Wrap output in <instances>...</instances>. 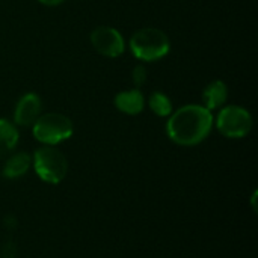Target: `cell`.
I'll list each match as a JSON object with an SVG mask.
<instances>
[{
    "label": "cell",
    "instance_id": "8992f818",
    "mask_svg": "<svg viewBox=\"0 0 258 258\" xmlns=\"http://www.w3.org/2000/svg\"><path fill=\"white\" fill-rule=\"evenodd\" d=\"M91 42L94 48L107 57H118L124 51V39L121 33L109 26H98L91 33Z\"/></svg>",
    "mask_w": 258,
    "mask_h": 258
},
{
    "label": "cell",
    "instance_id": "3957f363",
    "mask_svg": "<svg viewBox=\"0 0 258 258\" xmlns=\"http://www.w3.org/2000/svg\"><path fill=\"white\" fill-rule=\"evenodd\" d=\"M33 168L38 177L50 184L60 183L68 171V163L65 156L53 145L41 147L35 151Z\"/></svg>",
    "mask_w": 258,
    "mask_h": 258
},
{
    "label": "cell",
    "instance_id": "52a82bcc",
    "mask_svg": "<svg viewBox=\"0 0 258 258\" xmlns=\"http://www.w3.org/2000/svg\"><path fill=\"white\" fill-rule=\"evenodd\" d=\"M41 106H42L41 98L36 94H33V92L24 94L15 106L14 122L20 127L33 125V122L41 115Z\"/></svg>",
    "mask_w": 258,
    "mask_h": 258
},
{
    "label": "cell",
    "instance_id": "4fadbf2b",
    "mask_svg": "<svg viewBox=\"0 0 258 258\" xmlns=\"http://www.w3.org/2000/svg\"><path fill=\"white\" fill-rule=\"evenodd\" d=\"M132 79H133V83L136 85V88L142 86L147 82V70H145V67L144 65H136L133 68Z\"/></svg>",
    "mask_w": 258,
    "mask_h": 258
},
{
    "label": "cell",
    "instance_id": "5bb4252c",
    "mask_svg": "<svg viewBox=\"0 0 258 258\" xmlns=\"http://www.w3.org/2000/svg\"><path fill=\"white\" fill-rule=\"evenodd\" d=\"M39 2L44 3V5H47V6H56V5H60L65 0H39Z\"/></svg>",
    "mask_w": 258,
    "mask_h": 258
},
{
    "label": "cell",
    "instance_id": "8fae6325",
    "mask_svg": "<svg viewBox=\"0 0 258 258\" xmlns=\"http://www.w3.org/2000/svg\"><path fill=\"white\" fill-rule=\"evenodd\" d=\"M18 142V132L6 119L0 118V159L8 156Z\"/></svg>",
    "mask_w": 258,
    "mask_h": 258
},
{
    "label": "cell",
    "instance_id": "6da1fadb",
    "mask_svg": "<svg viewBox=\"0 0 258 258\" xmlns=\"http://www.w3.org/2000/svg\"><path fill=\"white\" fill-rule=\"evenodd\" d=\"M212 125L213 116L209 109L198 104H187L171 115L166 124V133L172 142L192 147L209 136Z\"/></svg>",
    "mask_w": 258,
    "mask_h": 258
},
{
    "label": "cell",
    "instance_id": "7c38bea8",
    "mask_svg": "<svg viewBox=\"0 0 258 258\" xmlns=\"http://www.w3.org/2000/svg\"><path fill=\"white\" fill-rule=\"evenodd\" d=\"M150 107L157 116H168L172 113V103L166 94L156 91L150 95Z\"/></svg>",
    "mask_w": 258,
    "mask_h": 258
},
{
    "label": "cell",
    "instance_id": "277c9868",
    "mask_svg": "<svg viewBox=\"0 0 258 258\" xmlns=\"http://www.w3.org/2000/svg\"><path fill=\"white\" fill-rule=\"evenodd\" d=\"M71 135L73 122L62 113L39 115L33 122V136L45 145H56L62 141H67Z\"/></svg>",
    "mask_w": 258,
    "mask_h": 258
},
{
    "label": "cell",
    "instance_id": "7a4b0ae2",
    "mask_svg": "<svg viewBox=\"0 0 258 258\" xmlns=\"http://www.w3.org/2000/svg\"><path fill=\"white\" fill-rule=\"evenodd\" d=\"M168 35L156 27H144L130 38V50L141 60H157L169 51Z\"/></svg>",
    "mask_w": 258,
    "mask_h": 258
},
{
    "label": "cell",
    "instance_id": "9c48e42d",
    "mask_svg": "<svg viewBox=\"0 0 258 258\" xmlns=\"http://www.w3.org/2000/svg\"><path fill=\"white\" fill-rule=\"evenodd\" d=\"M228 95V89L227 85L222 80H213L210 82L206 89L203 91V101H204V107L212 110L216 109L219 106H222L227 100Z\"/></svg>",
    "mask_w": 258,
    "mask_h": 258
},
{
    "label": "cell",
    "instance_id": "30bf717a",
    "mask_svg": "<svg viewBox=\"0 0 258 258\" xmlns=\"http://www.w3.org/2000/svg\"><path fill=\"white\" fill-rule=\"evenodd\" d=\"M30 162L32 159L27 153H17L6 160L2 174L6 178H20L29 171Z\"/></svg>",
    "mask_w": 258,
    "mask_h": 258
},
{
    "label": "cell",
    "instance_id": "ba28073f",
    "mask_svg": "<svg viewBox=\"0 0 258 258\" xmlns=\"http://www.w3.org/2000/svg\"><path fill=\"white\" fill-rule=\"evenodd\" d=\"M145 104L144 100V94L136 88V89H130V91H122L119 94H116L115 97V106L118 107V110H121L122 113L127 115H138L142 112Z\"/></svg>",
    "mask_w": 258,
    "mask_h": 258
},
{
    "label": "cell",
    "instance_id": "5b68a950",
    "mask_svg": "<svg viewBox=\"0 0 258 258\" xmlns=\"http://www.w3.org/2000/svg\"><path fill=\"white\" fill-rule=\"evenodd\" d=\"M218 130L227 138H243L252 128L251 113L240 106H227L224 107L216 119Z\"/></svg>",
    "mask_w": 258,
    "mask_h": 258
}]
</instances>
